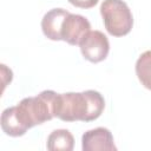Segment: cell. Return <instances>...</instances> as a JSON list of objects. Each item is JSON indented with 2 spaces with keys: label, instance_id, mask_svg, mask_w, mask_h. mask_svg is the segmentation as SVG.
Instances as JSON below:
<instances>
[{
  "label": "cell",
  "instance_id": "8fae6325",
  "mask_svg": "<svg viewBox=\"0 0 151 151\" xmlns=\"http://www.w3.org/2000/svg\"><path fill=\"white\" fill-rule=\"evenodd\" d=\"M71 5L79 8H92L94 7L99 0H67Z\"/></svg>",
  "mask_w": 151,
  "mask_h": 151
},
{
  "label": "cell",
  "instance_id": "52a82bcc",
  "mask_svg": "<svg viewBox=\"0 0 151 151\" xmlns=\"http://www.w3.org/2000/svg\"><path fill=\"white\" fill-rule=\"evenodd\" d=\"M70 14L64 8H52L41 19V29L46 38L50 40H61L63 24L66 17Z\"/></svg>",
  "mask_w": 151,
  "mask_h": 151
},
{
  "label": "cell",
  "instance_id": "277c9868",
  "mask_svg": "<svg viewBox=\"0 0 151 151\" xmlns=\"http://www.w3.org/2000/svg\"><path fill=\"white\" fill-rule=\"evenodd\" d=\"M80 52L83 57L91 63H100L106 59L110 51L107 37L100 31H90L80 41Z\"/></svg>",
  "mask_w": 151,
  "mask_h": 151
},
{
  "label": "cell",
  "instance_id": "8992f818",
  "mask_svg": "<svg viewBox=\"0 0 151 151\" xmlns=\"http://www.w3.org/2000/svg\"><path fill=\"white\" fill-rule=\"evenodd\" d=\"M83 151H116L113 136L106 127H96L86 131L81 137Z\"/></svg>",
  "mask_w": 151,
  "mask_h": 151
},
{
  "label": "cell",
  "instance_id": "ba28073f",
  "mask_svg": "<svg viewBox=\"0 0 151 151\" xmlns=\"http://www.w3.org/2000/svg\"><path fill=\"white\" fill-rule=\"evenodd\" d=\"M0 123H1L2 131L7 136H11V137L24 136L28 130V126L22 120L17 105L7 107L2 111Z\"/></svg>",
  "mask_w": 151,
  "mask_h": 151
},
{
  "label": "cell",
  "instance_id": "5b68a950",
  "mask_svg": "<svg viewBox=\"0 0 151 151\" xmlns=\"http://www.w3.org/2000/svg\"><path fill=\"white\" fill-rule=\"evenodd\" d=\"M90 31L91 24L85 17L70 13L63 24L61 40L66 41L70 45H79L81 39Z\"/></svg>",
  "mask_w": 151,
  "mask_h": 151
},
{
  "label": "cell",
  "instance_id": "30bf717a",
  "mask_svg": "<svg viewBox=\"0 0 151 151\" xmlns=\"http://www.w3.org/2000/svg\"><path fill=\"white\" fill-rule=\"evenodd\" d=\"M136 74L142 85L151 91V50L145 51L137 59Z\"/></svg>",
  "mask_w": 151,
  "mask_h": 151
},
{
  "label": "cell",
  "instance_id": "3957f363",
  "mask_svg": "<svg viewBox=\"0 0 151 151\" xmlns=\"http://www.w3.org/2000/svg\"><path fill=\"white\" fill-rule=\"evenodd\" d=\"M100 14L106 31L113 37L126 35L132 29L133 17L123 0H104L100 5Z\"/></svg>",
  "mask_w": 151,
  "mask_h": 151
},
{
  "label": "cell",
  "instance_id": "9c48e42d",
  "mask_svg": "<svg viewBox=\"0 0 151 151\" xmlns=\"http://www.w3.org/2000/svg\"><path fill=\"white\" fill-rule=\"evenodd\" d=\"M46 146L50 151H72L74 147V138L66 129H58L47 137Z\"/></svg>",
  "mask_w": 151,
  "mask_h": 151
},
{
  "label": "cell",
  "instance_id": "7a4b0ae2",
  "mask_svg": "<svg viewBox=\"0 0 151 151\" xmlns=\"http://www.w3.org/2000/svg\"><path fill=\"white\" fill-rule=\"evenodd\" d=\"M58 94L59 93L52 90H45L35 97L24 98L17 105L18 111L28 129L55 117Z\"/></svg>",
  "mask_w": 151,
  "mask_h": 151
},
{
  "label": "cell",
  "instance_id": "6da1fadb",
  "mask_svg": "<svg viewBox=\"0 0 151 151\" xmlns=\"http://www.w3.org/2000/svg\"><path fill=\"white\" fill-rule=\"evenodd\" d=\"M104 107V97L94 90L59 93L55 117L64 122H92L100 117Z\"/></svg>",
  "mask_w": 151,
  "mask_h": 151
}]
</instances>
